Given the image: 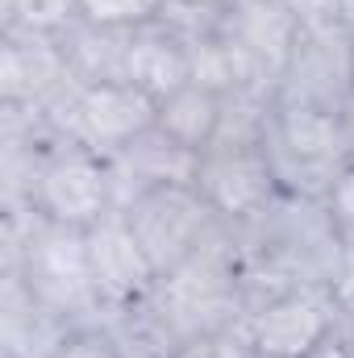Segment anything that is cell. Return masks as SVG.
Here are the masks:
<instances>
[{"mask_svg": "<svg viewBox=\"0 0 354 358\" xmlns=\"http://www.w3.org/2000/svg\"><path fill=\"white\" fill-rule=\"evenodd\" d=\"M0 246H4L0 271H17L25 287L63 321H71L76 329L104 321L92 283L88 229L55 225L38 208H4Z\"/></svg>", "mask_w": 354, "mask_h": 358, "instance_id": "obj_1", "label": "cell"}, {"mask_svg": "<svg viewBox=\"0 0 354 358\" xmlns=\"http://www.w3.org/2000/svg\"><path fill=\"white\" fill-rule=\"evenodd\" d=\"M267 155H271V167H275L283 196L325 200L334 179L354 163L351 121H346V113H334V108L275 100Z\"/></svg>", "mask_w": 354, "mask_h": 358, "instance_id": "obj_2", "label": "cell"}, {"mask_svg": "<svg viewBox=\"0 0 354 358\" xmlns=\"http://www.w3.org/2000/svg\"><path fill=\"white\" fill-rule=\"evenodd\" d=\"M55 134L71 146L108 159L159 121V100L134 84H76L55 108H46Z\"/></svg>", "mask_w": 354, "mask_h": 358, "instance_id": "obj_3", "label": "cell"}, {"mask_svg": "<svg viewBox=\"0 0 354 358\" xmlns=\"http://www.w3.org/2000/svg\"><path fill=\"white\" fill-rule=\"evenodd\" d=\"M125 225L134 229V238L142 242V250L150 255V263L159 267V279L179 263H187L208 234L221 225V217L204 204V196L196 187H159L138 196L134 204L121 208Z\"/></svg>", "mask_w": 354, "mask_h": 358, "instance_id": "obj_4", "label": "cell"}, {"mask_svg": "<svg viewBox=\"0 0 354 358\" xmlns=\"http://www.w3.org/2000/svg\"><path fill=\"white\" fill-rule=\"evenodd\" d=\"M275 100L346 113L354 100V38L342 21L300 25Z\"/></svg>", "mask_w": 354, "mask_h": 358, "instance_id": "obj_5", "label": "cell"}, {"mask_svg": "<svg viewBox=\"0 0 354 358\" xmlns=\"http://www.w3.org/2000/svg\"><path fill=\"white\" fill-rule=\"evenodd\" d=\"M34 204L55 225H71V229L100 225L104 217L117 213V192H113L108 163L100 155L84 150V146L59 142L42 163Z\"/></svg>", "mask_w": 354, "mask_h": 358, "instance_id": "obj_6", "label": "cell"}, {"mask_svg": "<svg viewBox=\"0 0 354 358\" xmlns=\"http://www.w3.org/2000/svg\"><path fill=\"white\" fill-rule=\"evenodd\" d=\"M196 192L225 225H255L283 196L267 146H213L200 155Z\"/></svg>", "mask_w": 354, "mask_h": 358, "instance_id": "obj_7", "label": "cell"}, {"mask_svg": "<svg viewBox=\"0 0 354 358\" xmlns=\"http://www.w3.org/2000/svg\"><path fill=\"white\" fill-rule=\"evenodd\" d=\"M217 29L242 59L250 84L275 96L283 71H288L292 46L300 38L296 13L283 0H225Z\"/></svg>", "mask_w": 354, "mask_h": 358, "instance_id": "obj_8", "label": "cell"}, {"mask_svg": "<svg viewBox=\"0 0 354 358\" xmlns=\"http://www.w3.org/2000/svg\"><path fill=\"white\" fill-rule=\"evenodd\" d=\"M338 317L342 313L325 283H300L255 304L242 329L259 358H304L338 325Z\"/></svg>", "mask_w": 354, "mask_h": 358, "instance_id": "obj_9", "label": "cell"}, {"mask_svg": "<svg viewBox=\"0 0 354 358\" xmlns=\"http://www.w3.org/2000/svg\"><path fill=\"white\" fill-rule=\"evenodd\" d=\"M76 84L80 80L59 34L0 29V104L46 113Z\"/></svg>", "mask_w": 354, "mask_h": 358, "instance_id": "obj_10", "label": "cell"}, {"mask_svg": "<svg viewBox=\"0 0 354 358\" xmlns=\"http://www.w3.org/2000/svg\"><path fill=\"white\" fill-rule=\"evenodd\" d=\"M88 259H92V283L100 300V317H121L142 308L159 292V267L134 238L121 213L104 217L88 229Z\"/></svg>", "mask_w": 354, "mask_h": 358, "instance_id": "obj_11", "label": "cell"}, {"mask_svg": "<svg viewBox=\"0 0 354 358\" xmlns=\"http://www.w3.org/2000/svg\"><path fill=\"white\" fill-rule=\"evenodd\" d=\"M104 163L117 192V213L159 187H196V171H200V155L167 138L159 125L134 138L129 146H121L117 155H108Z\"/></svg>", "mask_w": 354, "mask_h": 358, "instance_id": "obj_12", "label": "cell"}, {"mask_svg": "<svg viewBox=\"0 0 354 358\" xmlns=\"http://www.w3.org/2000/svg\"><path fill=\"white\" fill-rule=\"evenodd\" d=\"M76 325L46 308L17 271H0V346L4 358H55Z\"/></svg>", "mask_w": 354, "mask_h": 358, "instance_id": "obj_13", "label": "cell"}, {"mask_svg": "<svg viewBox=\"0 0 354 358\" xmlns=\"http://www.w3.org/2000/svg\"><path fill=\"white\" fill-rule=\"evenodd\" d=\"M125 84L142 88L146 96L163 100L192 84V59H187V38L171 21H146L129 29V55H125Z\"/></svg>", "mask_w": 354, "mask_h": 358, "instance_id": "obj_14", "label": "cell"}, {"mask_svg": "<svg viewBox=\"0 0 354 358\" xmlns=\"http://www.w3.org/2000/svg\"><path fill=\"white\" fill-rule=\"evenodd\" d=\"M71 71L80 84H125V55H129V29L96 25L76 17L63 34Z\"/></svg>", "mask_w": 354, "mask_h": 358, "instance_id": "obj_15", "label": "cell"}, {"mask_svg": "<svg viewBox=\"0 0 354 358\" xmlns=\"http://www.w3.org/2000/svg\"><path fill=\"white\" fill-rule=\"evenodd\" d=\"M221 108H225V96L200 88V84H183L179 92L159 100V129L167 138H176L179 146L204 155L213 142H217V129H221Z\"/></svg>", "mask_w": 354, "mask_h": 358, "instance_id": "obj_16", "label": "cell"}, {"mask_svg": "<svg viewBox=\"0 0 354 358\" xmlns=\"http://www.w3.org/2000/svg\"><path fill=\"white\" fill-rule=\"evenodd\" d=\"M80 17V0H0V29L63 34Z\"/></svg>", "mask_w": 354, "mask_h": 358, "instance_id": "obj_17", "label": "cell"}, {"mask_svg": "<svg viewBox=\"0 0 354 358\" xmlns=\"http://www.w3.org/2000/svg\"><path fill=\"white\" fill-rule=\"evenodd\" d=\"M167 8V0H80V17L96 25H117V29H134L146 21H159Z\"/></svg>", "mask_w": 354, "mask_h": 358, "instance_id": "obj_18", "label": "cell"}, {"mask_svg": "<svg viewBox=\"0 0 354 358\" xmlns=\"http://www.w3.org/2000/svg\"><path fill=\"white\" fill-rule=\"evenodd\" d=\"M171 358H259L246 329L234 325V329H213V334H196L187 342H179Z\"/></svg>", "mask_w": 354, "mask_h": 358, "instance_id": "obj_19", "label": "cell"}, {"mask_svg": "<svg viewBox=\"0 0 354 358\" xmlns=\"http://www.w3.org/2000/svg\"><path fill=\"white\" fill-rule=\"evenodd\" d=\"M55 358H125V350L117 346L113 329H108L104 321H96V325H80V329H71L67 342L59 346V355Z\"/></svg>", "mask_w": 354, "mask_h": 358, "instance_id": "obj_20", "label": "cell"}, {"mask_svg": "<svg viewBox=\"0 0 354 358\" xmlns=\"http://www.w3.org/2000/svg\"><path fill=\"white\" fill-rule=\"evenodd\" d=\"M325 208H330V221L338 229L342 242H354V163L334 179L330 196H325Z\"/></svg>", "mask_w": 354, "mask_h": 358, "instance_id": "obj_21", "label": "cell"}, {"mask_svg": "<svg viewBox=\"0 0 354 358\" xmlns=\"http://www.w3.org/2000/svg\"><path fill=\"white\" fill-rule=\"evenodd\" d=\"M330 296L338 304L342 317H354V242H342L338 259H334V271H330Z\"/></svg>", "mask_w": 354, "mask_h": 358, "instance_id": "obj_22", "label": "cell"}, {"mask_svg": "<svg viewBox=\"0 0 354 358\" xmlns=\"http://www.w3.org/2000/svg\"><path fill=\"white\" fill-rule=\"evenodd\" d=\"M300 25H317V21H338L342 13V0H283Z\"/></svg>", "mask_w": 354, "mask_h": 358, "instance_id": "obj_23", "label": "cell"}, {"mask_svg": "<svg viewBox=\"0 0 354 358\" xmlns=\"http://www.w3.org/2000/svg\"><path fill=\"white\" fill-rule=\"evenodd\" d=\"M225 0H167V8H221ZM163 8V13H167Z\"/></svg>", "mask_w": 354, "mask_h": 358, "instance_id": "obj_24", "label": "cell"}, {"mask_svg": "<svg viewBox=\"0 0 354 358\" xmlns=\"http://www.w3.org/2000/svg\"><path fill=\"white\" fill-rule=\"evenodd\" d=\"M338 21L346 25V34L354 38V0H342V13H338Z\"/></svg>", "mask_w": 354, "mask_h": 358, "instance_id": "obj_25", "label": "cell"}]
</instances>
